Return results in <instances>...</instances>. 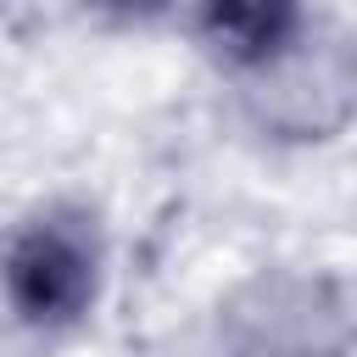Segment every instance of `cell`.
<instances>
[{
  "instance_id": "obj_4",
  "label": "cell",
  "mask_w": 357,
  "mask_h": 357,
  "mask_svg": "<svg viewBox=\"0 0 357 357\" xmlns=\"http://www.w3.org/2000/svg\"><path fill=\"white\" fill-rule=\"evenodd\" d=\"M335 22L329 0H184L178 33L218 89H251Z\"/></svg>"
},
{
  "instance_id": "obj_3",
  "label": "cell",
  "mask_w": 357,
  "mask_h": 357,
  "mask_svg": "<svg viewBox=\"0 0 357 357\" xmlns=\"http://www.w3.org/2000/svg\"><path fill=\"white\" fill-rule=\"evenodd\" d=\"M234 123L262 151H329L357 123V45L351 28L335 17L301 56L257 78L251 89H234Z\"/></svg>"
},
{
  "instance_id": "obj_5",
  "label": "cell",
  "mask_w": 357,
  "mask_h": 357,
  "mask_svg": "<svg viewBox=\"0 0 357 357\" xmlns=\"http://www.w3.org/2000/svg\"><path fill=\"white\" fill-rule=\"evenodd\" d=\"M78 6L112 33H156V28H173L184 11V0H78Z\"/></svg>"
},
{
  "instance_id": "obj_2",
  "label": "cell",
  "mask_w": 357,
  "mask_h": 357,
  "mask_svg": "<svg viewBox=\"0 0 357 357\" xmlns=\"http://www.w3.org/2000/svg\"><path fill=\"white\" fill-rule=\"evenodd\" d=\"M190 357H357V296L340 262L240 268L195 318Z\"/></svg>"
},
{
  "instance_id": "obj_1",
  "label": "cell",
  "mask_w": 357,
  "mask_h": 357,
  "mask_svg": "<svg viewBox=\"0 0 357 357\" xmlns=\"http://www.w3.org/2000/svg\"><path fill=\"white\" fill-rule=\"evenodd\" d=\"M117 284L112 212L89 190H45L0 223V318L39 351L95 335Z\"/></svg>"
}]
</instances>
